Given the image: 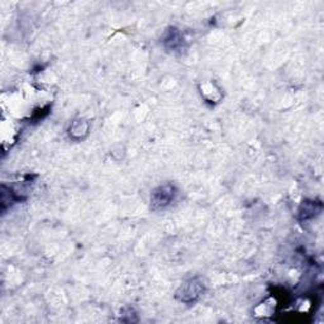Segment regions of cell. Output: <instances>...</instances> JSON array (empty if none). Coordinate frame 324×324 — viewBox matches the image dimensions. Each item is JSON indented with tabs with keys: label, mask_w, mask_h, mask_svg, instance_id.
Instances as JSON below:
<instances>
[{
	"label": "cell",
	"mask_w": 324,
	"mask_h": 324,
	"mask_svg": "<svg viewBox=\"0 0 324 324\" xmlns=\"http://www.w3.org/2000/svg\"><path fill=\"white\" fill-rule=\"evenodd\" d=\"M176 195L175 186L171 184L162 185L159 186L156 190H154L151 195V206L154 211H160V209L166 208L171 204Z\"/></svg>",
	"instance_id": "obj_1"
},
{
	"label": "cell",
	"mask_w": 324,
	"mask_h": 324,
	"mask_svg": "<svg viewBox=\"0 0 324 324\" xmlns=\"http://www.w3.org/2000/svg\"><path fill=\"white\" fill-rule=\"evenodd\" d=\"M203 291H204L203 282L198 279H192L190 281L185 282V284L179 289L178 293H176V296H178L181 301H185V303H192V301L197 300L199 296L203 294Z\"/></svg>",
	"instance_id": "obj_2"
},
{
	"label": "cell",
	"mask_w": 324,
	"mask_h": 324,
	"mask_svg": "<svg viewBox=\"0 0 324 324\" xmlns=\"http://www.w3.org/2000/svg\"><path fill=\"white\" fill-rule=\"evenodd\" d=\"M320 211H322V204L320 203H317V201H304L303 205L300 206L299 214H300L301 220H308L318 216Z\"/></svg>",
	"instance_id": "obj_3"
},
{
	"label": "cell",
	"mask_w": 324,
	"mask_h": 324,
	"mask_svg": "<svg viewBox=\"0 0 324 324\" xmlns=\"http://www.w3.org/2000/svg\"><path fill=\"white\" fill-rule=\"evenodd\" d=\"M162 42L166 47L173 48V50L178 48L182 43V36L180 31L176 28H168L167 31L165 32V34H163Z\"/></svg>",
	"instance_id": "obj_4"
},
{
	"label": "cell",
	"mask_w": 324,
	"mask_h": 324,
	"mask_svg": "<svg viewBox=\"0 0 324 324\" xmlns=\"http://www.w3.org/2000/svg\"><path fill=\"white\" fill-rule=\"evenodd\" d=\"M89 130V124L84 121H75L72 123V126L70 127V136H72L73 138H81L83 137V133H88Z\"/></svg>",
	"instance_id": "obj_5"
}]
</instances>
